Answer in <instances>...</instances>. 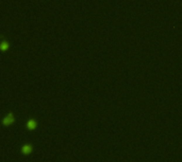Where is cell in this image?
<instances>
[{
	"label": "cell",
	"instance_id": "obj_1",
	"mask_svg": "<svg viewBox=\"0 0 182 162\" xmlns=\"http://www.w3.org/2000/svg\"><path fill=\"white\" fill-rule=\"evenodd\" d=\"M14 122H15L14 115H13L12 112H9L6 117H4V118H3L2 124L4 125V126H10V125L14 124Z\"/></svg>",
	"mask_w": 182,
	"mask_h": 162
},
{
	"label": "cell",
	"instance_id": "obj_2",
	"mask_svg": "<svg viewBox=\"0 0 182 162\" xmlns=\"http://www.w3.org/2000/svg\"><path fill=\"white\" fill-rule=\"evenodd\" d=\"M33 152V146L32 144H30V143H27V144H24L21 146V154L23 155H30V154Z\"/></svg>",
	"mask_w": 182,
	"mask_h": 162
},
{
	"label": "cell",
	"instance_id": "obj_3",
	"mask_svg": "<svg viewBox=\"0 0 182 162\" xmlns=\"http://www.w3.org/2000/svg\"><path fill=\"white\" fill-rule=\"evenodd\" d=\"M26 127L29 130H34L37 127V121L35 119H29L26 123Z\"/></svg>",
	"mask_w": 182,
	"mask_h": 162
},
{
	"label": "cell",
	"instance_id": "obj_4",
	"mask_svg": "<svg viewBox=\"0 0 182 162\" xmlns=\"http://www.w3.org/2000/svg\"><path fill=\"white\" fill-rule=\"evenodd\" d=\"M10 48V43L9 41L6 40H2L1 41V45H0V50L2 51V52H6V51H8Z\"/></svg>",
	"mask_w": 182,
	"mask_h": 162
}]
</instances>
